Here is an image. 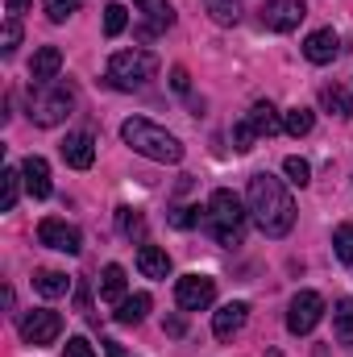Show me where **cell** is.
Listing matches in <instances>:
<instances>
[{
    "mask_svg": "<svg viewBox=\"0 0 353 357\" xmlns=\"http://www.w3.org/2000/svg\"><path fill=\"white\" fill-rule=\"evenodd\" d=\"M250 216L266 237H287L295 229V199L283 178L266 175V171L250 178Z\"/></svg>",
    "mask_w": 353,
    "mask_h": 357,
    "instance_id": "obj_1",
    "label": "cell"
},
{
    "mask_svg": "<svg viewBox=\"0 0 353 357\" xmlns=\"http://www.w3.org/2000/svg\"><path fill=\"white\" fill-rule=\"evenodd\" d=\"M121 137H125V146H133V154H142L150 162H183V142L146 116H129L121 125Z\"/></svg>",
    "mask_w": 353,
    "mask_h": 357,
    "instance_id": "obj_2",
    "label": "cell"
},
{
    "mask_svg": "<svg viewBox=\"0 0 353 357\" xmlns=\"http://www.w3.org/2000/svg\"><path fill=\"white\" fill-rule=\"evenodd\" d=\"M246 220H250V208L233 191H225V187L212 191V199H208V225H212V233H216V241L225 250H233V245L246 241Z\"/></svg>",
    "mask_w": 353,
    "mask_h": 357,
    "instance_id": "obj_3",
    "label": "cell"
},
{
    "mask_svg": "<svg viewBox=\"0 0 353 357\" xmlns=\"http://www.w3.org/2000/svg\"><path fill=\"white\" fill-rule=\"evenodd\" d=\"M75 108V88L71 84H33L29 88V121L42 129H54L71 116Z\"/></svg>",
    "mask_w": 353,
    "mask_h": 357,
    "instance_id": "obj_4",
    "label": "cell"
},
{
    "mask_svg": "<svg viewBox=\"0 0 353 357\" xmlns=\"http://www.w3.org/2000/svg\"><path fill=\"white\" fill-rule=\"evenodd\" d=\"M158 75V54L150 50H117L108 59V84L117 91H137Z\"/></svg>",
    "mask_w": 353,
    "mask_h": 357,
    "instance_id": "obj_5",
    "label": "cell"
},
{
    "mask_svg": "<svg viewBox=\"0 0 353 357\" xmlns=\"http://www.w3.org/2000/svg\"><path fill=\"white\" fill-rule=\"evenodd\" d=\"M320 316H324V299H320L316 291H299V295L291 299V307H287V333L308 337V333L320 324Z\"/></svg>",
    "mask_w": 353,
    "mask_h": 357,
    "instance_id": "obj_6",
    "label": "cell"
},
{
    "mask_svg": "<svg viewBox=\"0 0 353 357\" xmlns=\"http://www.w3.org/2000/svg\"><path fill=\"white\" fill-rule=\"evenodd\" d=\"M216 299V278L208 274H183L175 282V303L183 312H204Z\"/></svg>",
    "mask_w": 353,
    "mask_h": 357,
    "instance_id": "obj_7",
    "label": "cell"
},
{
    "mask_svg": "<svg viewBox=\"0 0 353 357\" xmlns=\"http://www.w3.org/2000/svg\"><path fill=\"white\" fill-rule=\"evenodd\" d=\"M21 337H25V345H54L63 337V316L50 307H38L21 320Z\"/></svg>",
    "mask_w": 353,
    "mask_h": 357,
    "instance_id": "obj_8",
    "label": "cell"
},
{
    "mask_svg": "<svg viewBox=\"0 0 353 357\" xmlns=\"http://www.w3.org/2000/svg\"><path fill=\"white\" fill-rule=\"evenodd\" d=\"M38 241H42L46 250H59V254H80V250H84L80 229L67 225V220H59V216H46V220L38 225Z\"/></svg>",
    "mask_w": 353,
    "mask_h": 357,
    "instance_id": "obj_9",
    "label": "cell"
},
{
    "mask_svg": "<svg viewBox=\"0 0 353 357\" xmlns=\"http://www.w3.org/2000/svg\"><path fill=\"white\" fill-rule=\"evenodd\" d=\"M308 17V0H266L262 4V25L274 33H291Z\"/></svg>",
    "mask_w": 353,
    "mask_h": 357,
    "instance_id": "obj_10",
    "label": "cell"
},
{
    "mask_svg": "<svg viewBox=\"0 0 353 357\" xmlns=\"http://www.w3.org/2000/svg\"><path fill=\"white\" fill-rule=\"evenodd\" d=\"M137 8H142V25H137V33L142 38H154V33H163V29H171L175 25V8L167 4V0H133Z\"/></svg>",
    "mask_w": 353,
    "mask_h": 357,
    "instance_id": "obj_11",
    "label": "cell"
},
{
    "mask_svg": "<svg viewBox=\"0 0 353 357\" xmlns=\"http://www.w3.org/2000/svg\"><path fill=\"white\" fill-rule=\"evenodd\" d=\"M246 320H250V303L233 299V303H225V307L212 316V333H216L220 341H229V337H237V333L246 328Z\"/></svg>",
    "mask_w": 353,
    "mask_h": 357,
    "instance_id": "obj_12",
    "label": "cell"
},
{
    "mask_svg": "<svg viewBox=\"0 0 353 357\" xmlns=\"http://www.w3.org/2000/svg\"><path fill=\"white\" fill-rule=\"evenodd\" d=\"M21 178H25V191H29L33 199H46V195L54 191V183H50V162L38 158V154H29V158L21 162Z\"/></svg>",
    "mask_w": 353,
    "mask_h": 357,
    "instance_id": "obj_13",
    "label": "cell"
},
{
    "mask_svg": "<svg viewBox=\"0 0 353 357\" xmlns=\"http://www.w3.org/2000/svg\"><path fill=\"white\" fill-rule=\"evenodd\" d=\"M337 50H341V38H337L333 29H316V33H308V42H303V54H308V63H316V67L333 63Z\"/></svg>",
    "mask_w": 353,
    "mask_h": 357,
    "instance_id": "obj_14",
    "label": "cell"
},
{
    "mask_svg": "<svg viewBox=\"0 0 353 357\" xmlns=\"http://www.w3.org/2000/svg\"><path fill=\"white\" fill-rule=\"evenodd\" d=\"M63 158H67V167L88 171L91 162H96V137H91V133H67V142H63Z\"/></svg>",
    "mask_w": 353,
    "mask_h": 357,
    "instance_id": "obj_15",
    "label": "cell"
},
{
    "mask_svg": "<svg viewBox=\"0 0 353 357\" xmlns=\"http://www.w3.org/2000/svg\"><path fill=\"white\" fill-rule=\"evenodd\" d=\"M59 71H63V50L59 46H42L33 54V63H29V79L33 84H54Z\"/></svg>",
    "mask_w": 353,
    "mask_h": 357,
    "instance_id": "obj_16",
    "label": "cell"
},
{
    "mask_svg": "<svg viewBox=\"0 0 353 357\" xmlns=\"http://www.w3.org/2000/svg\"><path fill=\"white\" fill-rule=\"evenodd\" d=\"M250 125H254V133L258 137H274L278 129H283V116H278V108L270 104V100H258L254 108H250V116H246Z\"/></svg>",
    "mask_w": 353,
    "mask_h": 357,
    "instance_id": "obj_17",
    "label": "cell"
},
{
    "mask_svg": "<svg viewBox=\"0 0 353 357\" xmlns=\"http://www.w3.org/2000/svg\"><path fill=\"white\" fill-rule=\"evenodd\" d=\"M137 270H142L146 278H167V274H171V258H167V250H158V245H142V250H137Z\"/></svg>",
    "mask_w": 353,
    "mask_h": 357,
    "instance_id": "obj_18",
    "label": "cell"
},
{
    "mask_svg": "<svg viewBox=\"0 0 353 357\" xmlns=\"http://www.w3.org/2000/svg\"><path fill=\"white\" fill-rule=\"evenodd\" d=\"M146 312H150V295L146 291H137V295H125L121 303H117V324H142L146 320Z\"/></svg>",
    "mask_w": 353,
    "mask_h": 357,
    "instance_id": "obj_19",
    "label": "cell"
},
{
    "mask_svg": "<svg viewBox=\"0 0 353 357\" xmlns=\"http://www.w3.org/2000/svg\"><path fill=\"white\" fill-rule=\"evenodd\" d=\"M333 337L341 345H353V299H337L333 303Z\"/></svg>",
    "mask_w": 353,
    "mask_h": 357,
    "instance_id": "obj_20",
    "label": "cell"
},
{
    "mask_svg": "<svg viewBox=\"0 0 353 357\" xmlns=\"http://www.w3.org/2000/svg\"><path fill=\"white\" fill-rule=\"evenodd\" d=\"M33 287H38L46 299H59V295L71 291V278H67L63 270H38V274H33Z\"/></svg>",
    "mask_w": 353,
    "mask_h": 357,
    "instance_id": "obj_21",
    "label": "cell"
},
{
    "mask_svg": "<svg viewBox=\"0 0 353 357\" xmlns=\"http://www.w3.org/2000/svg\"><path fill=\"white\" fill-rule=\"evenodd\" d=\"M100 299H108V303H121L125 299V270L117 266H104V274H100Z\"/></svg>",
    "mask_w": 353,
    "mask_h": 357,
    "instance_id": "obj_22",
    "label": "cell"
},
{
    "mask_svg": "<svg viewBox=\"0 0 353 357\" xmlns=\"http://www.w3.org/2000/svg\"><path fill=\"white\" fill-rule=\"evenodd\" d=\"M21 187H25L21 171H17V167H4V175H0V212H13V208H17Z\"/></svg>",
    "mask_w": 353,
    "mask_h": 357,
    "instance_id": "obj_23",
    "label": "cell"
},
{
    "mask_svg": "<svg viewBox=\"0 0 353 357\" xmlns=\"http://www.w3.org/2000/svg\"><path fill=\"white\" fill-rule=\"evenodd\" d=\"M320 104L329 108V112H337V116H353V96L341 84H329V88H320Z\"/></svg>",
    "mask_w": 353,
    "mask_h": 357,
    "instance_id": "obj_24",
    "label": "cell"
},
{
    "mask_svg": "<svg viewBox=\"0 0 353 357\" xmlns=\"http://www.w3.org/2000/svg\"><path fill=\"white\" fill-rule=\"evenodd\" d=\"M312 125H316V116H312V108H287V116H283V129L291 133V137H308L312 133Z\"/></svg>",
    "mask_w": 353,
    "mask_h": 357,
    "instance_id": "obj_25",
    "label": "cell"
},
{
    "mask_svg": "<svg viewBox=\"0 0 353 357\" xmlns=\"http://www.w3.org/2000/svg\"><path fill=\"white\" fill-rule=\"evenodd\" d=\"M204 8L216 25H237L241 21V0H204Z\"/></svg>",
    "mask_w": 353,
    "mask_h": 357,
    "instance_id": "obj_26",
    "label": "cell"
},
{
    "mask_svg": "<svg viewBox=\"0 0 353 357\" xmlns=\"http://www.w3.org/2000/svg\"><path fill=\"white\" fill-rule=\"evenodd\" d=\"M117 229L125 237H146V216L133 212V208H117Z\"/></svg>",
    "mask_w": 353,
    "mask_h": 357,
    "instance_id": "obj_27",
    "label": "cell"
},
{
    "mask_svg": "<svg viewBox=\"0 0 353 357\" xmlns=\"http://www.w3.org/2000/svg\"><path fill=\"white\" fill-rule=\"evenodd\" d=\"M125 25H129L125 4H108V8H104V33H108V38H117V33H125Z\"/></svg>",
    "mask_w": 353,
    "mask_h": 357,
    "instance_id": "obj_28",
    "label": "cell"
},
{
    "mask_svg": "<svg viewBox=\"0 0 353 357\" xmlns=\"http://www.w3.org/2000/svg\"><path fill=\"white\" fill-rule=\"evenodd\" d=\"M84 8V0H46V17L54 21V25H63L67 17H75Z\"/></svg>",
    "mask_w": 353,
    "mask_h": 357,
    "instance_id": "obj_29",
    "label": "cell"
},
{
    "mask_svg": "<svg viewBox=\"0 0 353 357\" xmlns=\"http://www.w3.org/2000/svg\"><path fill=\"white\" fill-rule=\"evenodd\" d=\"M333 250H337V258L353 266V225H341L337 233H333Z\"/></svg>",
    "mask_w": 353,
    "mask_h": 357,
    "instance_id": "obj_30",
    "label": "cell"
},
{
    "mask_svg": "<svg viewBox=\"0 0 353 357\" xmlns=\"http://www.w3.org/2000/svg\"><path fill=\"white\" fill-rule=\"evenodd\" d=\"M283 171H287V178H291V183H295V187H303V183H308V178H312V167H308V162H303V158H299V154H291V158H287V162H283Z\"/></svg>",
    "mask_w": 353,
    "mask_h": 357,
    "instance_id": "obj_31",
    "label": "cell"
},
{
    "mask_svg": "<svg viewBox=\"0 0 353 357\" xmlns=\"http://www.w3.org/2000/svg\"><path fill=\"white\" fill-rule=\"evenodd\" d=\"M17 46H21V21H17V17H8V21H4V33H0V50H4V54H13Z\"/></svg>",
    "mask_w": 353,
    "mask_h": 357,
    "instance_id": "obj_32",
    "label": "cell"
},
{
    "mask_svg": "<svg viewBox=\"0 0 353 357\" xmlns=\"http://www.w3.org/2000/svg\"><path fill=\"white\" fill-rule=\"evenodd\" d=\"M171 225H175V229H191V225H200V208H195V204L175 208V212H171Z\"/></svg>",
    "mask_w": 353,
    "mask_h": 357,
    "instance_id": "obj_33",
    "label": "cell"
},
{
    "mask_svg": "<svg viewBox=\"0 0 353 357\" xmlns=\"http://www.w3.org/2000/svg\"><path fill=\"white\" fill-rule=\"evenodd\" d=\"M254 137H258V133H254V125H250V121H241V125L233 129V150H241V154H246V150H254Z\"/></svg>",
    "mask_w": 353,
    "mask_h": 357,
    "instance_id": "obj_34",
    "label": "cell"
},
{
    "mask_svg": "<svg viewBox=\"0 0 353 357\" xmlns=\"http://www.w3.org/2000/svg\"><path fill=\"white\" fill-rule=\"evenodd\" d=\"M63 357H96V354H91V345L84 341V337H71L67 349H63Z\"/></svg>",
    "mask_w": 353,
    "mask_h": 357,
    "instance_id": "obj_35",
    "label": "cell"
},
{
    "mask_svg": "<svg viewBox=\"0 0 353 357\" xmlns=\"http://www.w3.org/2000/svg\"><path fill=\"white\" fill-rule=\"evenodd\" d=\"M183 328H187V324H183V316H171V320H163V333H167V337H183Z\"/></svg>",
    "mask_w": 353,
    "mask_h": 357,
    "instance_id": "obj_36",
    "label": "cell"
},
{
    "mask_svg": "<svg viewBox=\"0 0 353 357\" xmlns=\"http://www.w3.org/2000/svg\"><path fill=\"white\" fill-rule=\"evenodd\" d=\"M171 88H175V91L191 88V79H187V71H183V67H175V71H171Z\"/></svg>",
    "mask_w": 353,
    "mask_h": 357,
    "instance_id": "obj_37",
    "label": "cell"
},
{
    "mask_svg": "<svg viewBox=\"0 0 353 357\" xmlns=\"http://www.w3.org/2000/svg\"><path fill=\"white\" fill-rule=\"evenodd\" d=\"M29 4H33V0H4V8H8V13H13V17H21V13H25V8H29Z\"/></svg>",
    "mask_w": 353,
    "mask_h": 357,
    "instance_id": "obj_38",
    "label": "cell"
},
{
    "mask_svg": "<svg viewBox=\"0 0 353 357\" xmlns=\"http://www.w3.org/2000/svg\"><path fill=\"white\" fill-rule=\"evenodd\" d=\"M104 349H108V357H125V354H121V345H117V341H104Z\"/></svg>",
    "mask_w": 353,
    "mask_h": 357,
    "instance_id": "obj_39",
    "label": "cell"
}]
</instances>
